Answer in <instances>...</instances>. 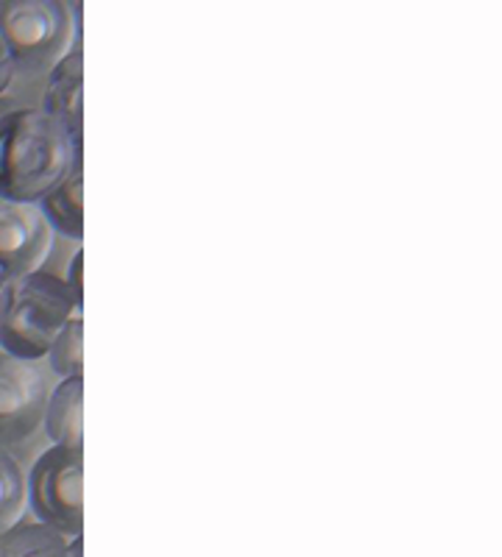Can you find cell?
<instances>
[{
	"label": "cell",
	"mask_w": 502,
	"mask_h": 557,
	"mask_svg": "<svg viewBox=\"0 0 502 557\" xmlns=\"http://www.w3.org/2000/svg\"><path fill=\"white\" fill-rule=\"evenodd\" d=\"M78 162L84 148L51 114L17 98H0V198L39 203Z\"/></svg>",
	"instance_id": "cell-1"
},
{
	"label": "cell",
	"mask_w": 502,
	"mask_h": 557,
	"mask_svg": "<svg viewBox=\"0 0 502 557\" xmlns=\"http://www.w3.org/2000/svg\"><path fill=\"white\" fill-rule=\"evenodd\" d=\"M76 315H82V301L64 285V278L42 271L14 278L7 310L0 315V348L17 360H42L53 337Z\"/></svg>",
	"instance_id": "cell-2"
},
{
	"label": "cell",
	"mask_w": 502,
	"mask_h": 557,
	"mask_svg": "<svg viewBox=\"0 0 502 557\" xmlns=\"http://www.w3.org/2000/svg\"><path fill=\"white\" fill-rule=\"evenodd\" d=\"M76 9L64 0H0V39L14 70L48 76L82 42Z\"/></svg>",
	"instance_id": "cell-3"
},
{
	"label": "cell",
	"mask_w": 502,
	"mask_h": 557,
	"mask_svg": "<svg viewBox=\"0 0 502 557\" xmlns=\"http://www.w3.org/2000/svg\"><path fill=\"white\" fill-rule=\"evenodd\" d=\"M82 449L51 446L37 457L28 476V502L39 524L64 539H78L84 530V460Z\"/></svg>",
	"instance_id": "cell-4"
},
{
	"label": "cell",
	"mask_w": 502,
	"mask_h": 557,
	"mask_svg": "<svg viewBox=\"0 0 502 557\" xmlns=\"http://www.w3.org/2000/svg\"><path fill=\"white\" fill-rule=\"evenodd\" d=\"M51 387L37 362L0 351V449L26 441L42 426Z\"/></svg>",
	"instance_id": "cell-5"
},
{
	"label": "cell",
	"mask_w": 502,
	"mask_h": 557,
	"mask_svg": "<svg viewBox=\"0 0 502 557\" xmlns=\"http://www.w3.org/2000/svg\"><path fill=\"white\" fill-rule=\"evenodd\" d=\"M53 248V232L37 203L0 198V268L9 278L39 271Z\"/></svg>",
	"instance_id": "cell-6"
},
{
	"label": "cell",
	"mask_w": 502,
	"mask_h": 557,
	"mask_svg": "<svg viewBox=\"0 0 502 557\" xmlns=\"http://www.w3.org/2000/svg\"><path fill=\"white\" fill-rule=\"evenodd\" d=\"M84 51L82 42L73 48L57 67L48 73V84L42 92L45 114H51L53 121L71 134L76 146L84 148Z\"/></svg>",
	"instance_id": "cell-7"
},
{
	"label": "cell",
	"mask_w": 502,
	"mask_h": 557,
	"mask_svg": "<svg viewBox=\"0 0 502 557\" xmlns=\"http://www.w3.org/2000/svg\"><path fill=\"white\" fill-rule=\"evenodd\" d=\"M42 424L53 446L82 449L84 435V380H62L48 396Z\"/></svg>",
	"instance_id": "cell-8"
},
{
	"label": "cell",
	"mask_w": 502,
	"mask_h": 557,
	"mask_svg": "<svg viewBox=\"0 0 502 557\" xmlns=\"http://www.w3.org/2000/svg\"><path fill=\"white\" fill-rule=\"evenodd\" d=\"M84 162H78L51 193L39 198V212L53 235L82 243L84 237Z\"/></svg>",
	"instance_id": "cell-9"
},
{
	"label": "cell",
	"mask_w": 502,
	"mask_h": 557,
	"mask_svg": "<svg viewBox=\"0 0 502 557\" xmlns=\"http://www.w3.org/2000/svg\"><path fill=\"white\" fill-rule=\"evenodd\" d=\"M0 557H82V535L68 541L45 524H17L3 535Z\"/></svg>",
	"instance_id": "cell-10"
},
{
	"label": "cell",
	"mask_w": 502,
	"mask_h": 557,
	"mask_svg": "<svg viewBox=\"0 0 502 557\" xmlns=\"http://www.w3.org/2000/svg\"><path fill=\"white\" fill-rule=\"evenodd\" d=\"M26 474L20 469V462L9 455V449H0V535L17 527L20 516L26 510Z\"/></svg>",
	"instance_id": "cell-11"
},
{
	"label": "cell",
	"mask_w": 502,
	"mask_h": 557,
	"mask_svg": "<svg viewBox=\"0 0 502 557\" xmlns=\"http://www.w3.org/2000/svg\"><path fill=\"white\" fill-rule=\"evenodd\" d=\"M48 362L51 371L62 380H76L84 374V321L82 315L64 323L62 332L53 337L48 348Z\"/></svg>",
	"instance_id": "cell-12"
},
{
	"label": "cell",
	"mask_w": 502,
	"mask_h": 557,
	"mask_svg": "<svg viewBox=\"0 0 502 557\" xmlns=\"http://www.w3.org/2000/svg\"><path fill=\"white\" fill-rule=\"evenodd\" d=\"M64 285L71 287L78 301H84V251H76V257H73L71 273L64 278Z\"/></svg>",
	"instance_id": "cell-13"
},
{
	"label": "cell",
	"mask_w": 502,
	"mask_h": 557,
	"mask_svg": "<svg viewBox=\"0 0 502 557\" xmlns=\"http://www.w3.org/2000/svg\"><path fill=\"white\" fill-rule=\"evenodd\" d=\"M14 73H17V70H14L12 57H9L7 45H3V39H0V98L7 96L9 84L14 82Z\"/></svg>",
	"instance_id": "cell-14"
},
{
	"label": "cell",
	"mask_w": 502,
	"mask_h": 557,
	"mask_svg": "<svg viewBox=\"0 0 502 557\" xmlns=\"http://www.w3.org/2000/svg\"><path fill=\"white\" fill-rule=\"evenodd\" d=\"M9 287H12V278H9V273L0 268V307L7 310V301H9Z\"/></svg>",
	"instance_id": "cell-15"
}]
</instances>
